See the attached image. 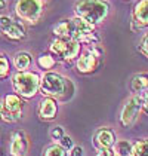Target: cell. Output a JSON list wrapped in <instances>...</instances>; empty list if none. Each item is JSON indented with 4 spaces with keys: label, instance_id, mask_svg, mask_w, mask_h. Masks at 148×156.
Wrapping results in <instances>:
<instances>
[{
    "label": "cell",
    "instance_id": "obj_1",
    "mask_svg": "<svg viewBox=\"0 0 148 156\" xmlns=\"http://www.w3.org/2000/svg\"><path fill=\"white\" fill-rule=\"evenodd\" d=\"M40 92L45 97L59 98L61 101L70 100L74 94V85L71 80L59 73L46 72L40 79Z\"/></svg>",
    "mask_w": 148,
    "mask_h": 156
},
{
    "label": "cell",
    "instance_id": "obj_2",
    "mask_svg": "<svg viewBox=\"0 0 148 156\" xmlns=\"http://www.w3.org/2000/svg\"><path fill=\"white\" fill-rule=\"evenodd\" d=\"M74 13L77 18H82L96 27L107 20L110 13V3L107 0H79L74 6Z\"/></svg>",
    "mask_w": 148,
    "mask_h": 156
},
{
    "label": "cell",
    "instance_id": "obj_3",
    "mask_svg": "<svg viewBox=\"0 0 148 156\" xmlns=\"http://www.w3.org/2000/svg\"><path fill=\"white\" fill-rule=\"evenodd\" d=\"M40 79L36 72H18L12 77V86L16 95L21 98H33L40 91Z\"/></svg>",
    "mask_w": 148,
    "mask_h": 156
},
{
    "label": "cell",
    "instance_id": "obj_4",
    "mask_svg": "<svg viewBox=\"0 0 148 156\" xmlns=\"http://www.w3.org/2000/svg\"><path fill=\"white\" fill-rule=\"evenodd\" d=\"M49 52L53 57H56L58 60L71 62V61L77 60L80 57L82 43H79L77 40H73V39H59V37H56L50 43Z\"/></svg>",
    "mask_w": 148,
    "mask_h": 156
},
{
    "label": "cell",
    "instance_id": "obj_5",
    "mask_svg": "<svg viewBox=\"0 0 148 156\" xmlns=\"http://www.w3.org/2000/svg\"><path fill=\"white\" fill-rule=\"evenodd\" d=\"M15 13L25 23L36 24L43 13V0H18L15 5Z\"/></svg>",
    "mask_w": 148,
    "mask_h": 156
},
{
    "label": "cell",
    "instance_id": "obj_6",
    "mask_svg": "<svg viewBox=\"0 0 148 156\" xmlns=\"http://www.w3.org/2000/svg\"><path fill=\"white\" fill-rule=\"evenodd\" d=\"M102 57V49L96 46H89L86 51L80 54V57L76 60V69L80 74H90L99 66V60Z\"/></svg>",
    "mask_w": 148,
    "mask_h": 156
},
{
    "label": "cell",
    "instance_id": "obj_7",
    "mask_svg": "<svg viewBox=\"0 0 148 156\" xmlns=\"http://www.w3.org/2000/svg\"><path fill=\"white\" fill-rule=\"evenodd\" d=\"M24 101L22 98L16 94H8L5 95L2 101V118L5 122H16L22 118V110H24Z\"/></svg>",
    "mask_w": 148,
    "mask_h": 156
},
{
    "label": "cell",
    "instance_id": "obj_8",
    "mask_svg": "<svg viewBox=\"0 0 148 156\" xmlns=\"http://www.w3.org/2000/svg\"><path fill=\"white\" fill-rule=\"evenodd\" d=\"M141 108H142V95L141 94H135L126 100L123 108H122V113H120V122L124 128H129L135 123Z\"/></svg>",
    "mask_w": 148,
    "mask_h": 156
},
{
    "label": "cell",
    "instance_id": "obj_9",
    "mask_svg": "<svg viewBox=\"0 0 148 156\" xmlns=\"http://www.w3.org/2000/svg\"><path fill=\"white\" fill-rule=\"evenodd\" d=\"M28 150V140L22 131H13L9 143V153L11 156H25Z\"/></svg>",
    "mask_w": 148,
    "mask_h": 156
},
{
    "label": "cell",
    "instance_id": "obj_10",
    "mask_svg": "<svg viewBox=\"0 0 148 156\" xmlns=\"http://www.w3.org/2000/svg\"><path fill=\"white\" fill-rule=\"evenodd\" d=\"M116 144V134L110 128H99L93 134V146L98 149H108Z\"/></svg>",
    "mask_w": 148,
    "mask_h": 156
},
{
    "label": "cell",
    "instance_id": "obj_11",
    "mask_svg": "<svg viewBox=\"0 0 148 156\" xmlns=\"http://www.w3.org/2000/svg\"><path fill=\"white\" fill-rule=\"evenodd\" d=\"M58 113V103L55 98L45 97L39 106V116L43 120H53Z\"/></svg>",
    "mask_w": 148,
    "mask_h": 156
},
{
    "label": "cell",
    "instance_id": "obj_12",
    "mask_svg": "<svg viewBox=\"0 0 148 156\" xmlns=\"http://www.w3.org/2000/svg\"><path fill=\"white\" fill-rule=\"evenodd\" d=\"M132 23L139 28L148 27V0H139L135 5L132 12Z\"/></svg>",
    "mask_w": 148,
    "mask_h": 156
},
{
    "label": "cell",
    "instance_id": "obj_13",
    "mask_svg": "<svg viewBox=\"0 0 148 156\" xmlns=\"http://www.w3.org/2000/svg\"><path fill=\"white\" fill-rule=\"evenodd\" d=\"M3 36L8 37L9 40H15V42H19V40H24L27 37V30H25V25L21 21H15L5 31H3Z\"/></svg>",
    "mask_w": 148,
    "mask_h": 156
},
{
    "label": "cell",
    "instance_id": "obj_14",
    "mask_svg": "<svg viewBox=\"0 0 148 156\" xmlns=\"http://www.w3.org/2000/svg\"><path fill=\"white\" fill-rule=\"evenodd\" d=\"M53 34L59 39H71L73 34V25H71V18L62 20L58 24L53 25Z\"/></svg>",
    "mask_w": 148,
    "mask_h": 156
},
{
    "label": "cell",
    "instance_id": "obj_15",
    "mask_svg": "<svg viewBox=\"0 0 148 156\" xmlns=\"http://www.w3.org/2000/svg\"><path fill=\"white\" fill-rule=\"evenodd\" d=\"M31 62H33L31 55L28 52H25V51H21V52L15 54V57H13V66H15V69L18 72H28Z\"/></svg>",
    "mask_w": 148,
    "mask_h": 156
},
{
    "label": "cell",
    "instance_id": "obj_16",
    "mask_svg": "<svg viewBox=\"0 0 148 156\" xmlns=\"http://www.w3.org/2000/svg\"><path fill=\"white\" fill-rule=\"evenodd\" d=\"M130 88L132 91L136 94H141V92H145L148 89V73H138L132 77V82H130Z\"/></svg>",
    "mask_w": 148,
    "mask_h": 156
},
{
    "label": "cell",
    "instance_id": "obj_17",
    "mask_svg": "<svg viewBox=\"0 0 148 156\" xmlns=\"http://www.w3.org/2000/svg\"><path fill=\"white\" fill-rule=\"evenodd\" d=\"M37 64H39L40 69L49 72L50 69H53V67L56 66V58H55L50 52H43V54L37 58Z\"/></svg>",
    "mask_w": 148,
    "mask_h": 156
},
{
    "label": "cell",
    "instance_id": "obj_18",
    "mask_svg": "<svg viewBox=\"0 0 148 156\" xmlns=\"http://www.w3.org/2000/svg\"><path fill=\"white\" fill-rule=\"evenodd\" d=\"M132 147H133V144H130V141L119 140L114 144V152L117 156H130L132 155Z\"/></svg>",
    "mask_w": 148,
    "mask_h": 156
},
{
    "label": "cell",
    "instance_id": "obj_19",
    "mask_svg": "<svg viewBox=\"0 0 148 156\" xmlns=\"http://www.w3.org/2000/svg\"><path fill=\"white\" fill-rule=\"evenodd\" d=\"M130 156H148V138H142L133 143Z\"/></svg>",
    "mask_w": 148,
    "mask_h": 156
},
{
    "label": "cell",
    "instance_id": "obj_20",
    "mask_svg": "<svg viewBox=\"0 0 148 156\" xmlns=\"http://www.w3.org/2000/svg\"><path fill=\"white\" fill-rule=\"evenodd\" d=\"M43 156H67V150L61 144H50L45 149Z\"/></svg>",
    "mask_w": 148,
    "mask_h": 156
},
{
    "label": "cell",
    "instance_id": "obj_21",
    "mask_svg": "<svg viewBox=\"0 0 148 156\" xmlns=\"http://www.w3.org/2000/svg\"><path fill=\"white\" fill-rule=\"evenodd\" d=\"M9 72H11V62L5 54H0V79L8 77Z\"/></svg>",
    "mask_w": 148,
    "mask_h": 156
},
{
    "label": "cell",
    "instance_id": "obj_22",
    "mask_svg": "<svg viewBox=\"0 0 148 156\" xmlns=\"http://www.w3.org/2000/svg\"><path fill=\"white\" fill-rule=\"evenodd\" d=\"M65 134H64V128L62 126H53L52 129H50V137H52V140L53 141H61L62 137H64Z\"/></svg>",
    "mask_w": 148,
    "mask_h": 156
},
{
    "label": "cell",
    "instance_id": "obj_23",
    "mask_svg": "<svg viewBox=\"0 0 148 156\" xmlns=\"http://www.w3.org/2000/svg\"><path fill=\"white\" fill-rule=\"evenodd\" d=\"M138 49H139V52H142V54H144V55L148 58V33H145V34L142 36L141 42H139V46H138Z\"/></svg>",
    "mask_w": 148,
    "mask_h": 156
},
{
    "label": "cell",
    "instance_id": "obj_24",
    "mask_svg": "<svg viewBox=\"0 0 148 156\" xmlns=\"http://www.w3.org/2000/svg\"><path fill=\"white\" fill-rule=\"evenodd\" d=\"M59 143H61V146L65 149V150H71L74 147V141L71 140V137H68V135H64Z\"/></svg>",
    "mask_w": 148,
    "mask_h": 156
},
{
    "label": "cell",
    "instance_id": "obj_25",
    "mask_svg": "<svg viewBox=\"0 0 148 156\" xmlns=\"http://www.w3.org/2000/svg\"><path fill=\"white\" fill-rule=\"evenodd\" d=\"M96 156H117V155H116L114 149L108 147V149H99L98 155H96Z\"/></svg>",
    "mask_w": 148,
    "mask_h": 156
},
{
    "label": "cell",
    "instance_id": "obj_26",
    "mask_svg": "<svg viewBox=\"0 0 148 156\" xmlns=\"http://www.w3.org/2000/svg\"><path fill=\"white\" fill-rule=\"evenodd\" d=\"M83 147H80V146H74L73 149L70 150V156H83Z\"/></svg>",
    "mask_w": 148,
    "mask_h": 156
},
{
    "label": "cell",
    "instance_id": "obj_27",
    "mask_svg": "<svg viewBox=\"0 0 148 156\" xmlns=\"http://www.w3.org/2000/svg\"><path fill=\"white\" fill-rule=\"evenodd\" d=\"M142 108H144V112L148 115V92H144V94H142Z\"/></svg>",
    "mask_w": 148,
    "mask_h": 156
},
{
    "label": "cell",
    "instance_id": "obj_28",
    "mask_svg": "<svg viewBox=\"0 0 148 156\" xmlns=\"http://www.w3.org/2000/svg\"><path fill=\"white\" fill-rule=\"evenodd\" d=\"M8 6V0H0V11H3Z\"/></svg>",
    "mask_w": 148,
    "mask_h": 156
},
{
    "label": "cell",
    "instance_id": "obj_29",
    "mask_svg": "<svg viewBox=\"0 0 148 156\" xmlns=\"http://www.w3.org/2000/svg\"><path fill=\"white\" fill-rule=\"evenodd\" d=\"M0 120H3V118H2V101H0Z\"/></svg>",
    "mask_w": 148,
    "mask_h": 156
},
{
    "label": "cell",
    "instance_id": "obj_30",
    "mask_svg": "<svg viewBox=\"0 0 148 156\" xmlns=\"http://www.w3.org/2000/svg\"><path fill=\"white\" fill-rule=\"evenodd\" d=\"M0 34H2V30H0Z\"/></svg>",
    "mask_w": 148,
    "mask_h": 156
}]
</instances>
